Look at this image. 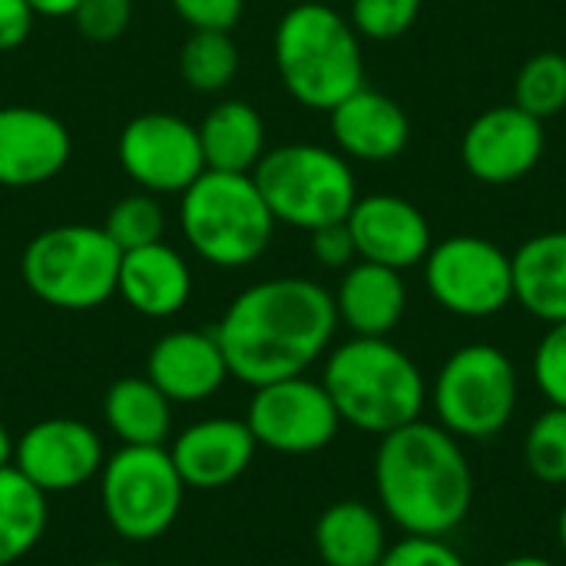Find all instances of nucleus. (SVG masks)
Returning <instances> with one entry per match:
<instances>
[{
	"instance_id": "f257e3e1",
	"label": "nucleus",
	"mask_w": 566,
	"mask_h": 566,
	"mask_svg": "<svg viewBox=\"0 0 566 566\" xmlns=\"http://www.w3.org/2000/svg\"><path fill=\"white\" fill-rule=\"evenodd\" d=\"M335 332L332 292L298 275L249 285L212 328L229 375L249 388L305 375L328 352Z\"/></svg>"
},
{
	"instance_id": "f03ea898",
	"label": "nucleus",
	"mask_w": 566,
	"mask_h": 566,
	"mask_svg": "<svg viewBox=\"0 0 566 566\" xmlns=\"http://www.w3.org/2000/svg\"><path fill=\"white\" fill-rule=\"evenodd\" d=\"M378 511L408 537L454 534L474 504V474L464 444L438 421H411L378 441Z\"/></svg>"
},
{
	"instance_id": "7ed1b4c3",
	"label": "nucleus",
	"mask_w": 566,
	"mask_h": 566,
	"mask_svg": "<svg viewBox=\"0 0 566 566\" xmlns=\"http://www.w3.org/2000/svg\"><path fill=\"white\" fill-rule=\"evenodd\" d=\"M322 385L342 418L365 434H391L424 415L428 381L418 361L388 338H358L332 348Z\"/></svg>"
},
{
	"instance_id": "20e7f679",
	"label": "nucleus",
	"mask_w": 566,
	"mask_h": 566,
	"mask_svg": "<svg viewBox=\"0 0 566 566\" xmlns=\"http://www.w3.org/2000/svg\"><path fill=\"white\" fill-rule=\"evenodd\" d=\"M275 70L285 93L305 109L332 113L345 96L365 86L361 36L352 20L318 3H295L275 27Z\"/></svg>"
},
{
	"instance_id": "39448f33",
	"label": "nucleus",
	"mask_w": 566,
	"mask_h": 566,
	"mask_svg": "<svg viewBox=\"0 0 566 566\" xmlns=\"http://www.w3.org/2000/svg\"><path fill=\"white\" fill-rule=\"evenodd\" d=\"M179 226L202 262L216 269H242L269 249L279 222L255 189L252 172L206 169L182 192Z\"/></svg>"
},
{
	"instance_id": "423d86ee",
	"label": "nucleus",
	"mask_w": 566,
	"mask_h": 566,
	"mask_svg": "<svg viewBox=\"0 0 566 566\" xmlns=\"http://www.w3.org/2000/svg\"><path fill=\"white\" fill-rule=\"evenodd\" d=\"M252 182L272 219L302 232L348 219L358 202L352 163L338 149L318 143H285L265 149L252 169Z\"/></svg>"
},
{
	"instance_id": "0eeeda50",
	"label": "nucleus",
	"mask_w": 566,
	"mask_h": 566,
	"mask_svg": "<svg viewBox=\"0 0 566 566\" xmlns=\"http://www.w3.org/2000/svg\"><path fill=\"white\" fill-rule=\"evenodd\" d=\"M123 252L103 226H53L33 235L20 259L27 289L63 312H90L116 295Z\"/></svg>"
},
{
	"instance_id": "6e6552de",
	"label": "nucleus",
	"mask_w": 566,
	"mask_h": 566,
	"mask_svg": "<svg viewBox=\"0 0 566 566\" xmlns=\"http://www.w3.org/2000/svg\"><path fill=\"white\" fill-rule=\"evenodd\" d=\"M517 401V368L507 352L488 342H474L451 352L431 388L438 424L458 441L497 438L511 424Z\"/></svg>"
},
{
	"instance_id": "1a4fd4ad",
	"label": "nucleus",
	"mask_w": 566,
	"mask_h": 566,
	"mask_svg": "<svg viewBox=\"0 0 566 566\" xmlns=\"http://www.w3.org/2000/svg\"><path fill=\"white\" fill-rule=\"evenodd\" d=\"M186 484L169 448H119L99 468V504L109 527L133 544L159 541L179 517Z\"/></svg>"
},
{
	"instance_id": "9d476101",
	"label": "nucleus",
	"mask_w": 566,
	"mask_h": 566,
	"mask_svg": "<svg viewBox=\"0 0 566 566\" xmlns=\"http://www.w3.org/2000/svg\"><path fill=\"white\" fill-rule=\"evenodd\" d=\"M421 265L428 295L458 318H491L514 302L511 255L484 235H448Z\"/></svg>"
},
{
	"instance_id": "9b49d317",
	"label": "nucleus",
	"mask_w": 566,
	"mask_h": 566,
	"mask_svg": "<svg viewBox=\"0 0 566 566\" xmlns=\"http://www.w3.org/2000/svg\"><path fill=\"white\" fill-rule=\"evenodd\" d=\"M116 159L123 172L153 196H182L206 172L199 126L176 113L133 116L116 139Z\"/></svg>"
},
{
	"instance_id": "f8f14e48",
	"label": "nucleus",
	"mask_w": 566,
	"mask_h": 566,
	"mask_svg": "<svg viewBox=\"0 0 566 566\" xmlns=\"http://www.w3.org/2000/svg\"><path fill=\"white\" fill-rule=\"evenodd\" d=\"M252 391L245 424L259 448L275 454H315L338 438L342 418L322 381L295 375Z\"/></svg>"
},
{
	"instance_id": "ddd939ff",
	"label": "nucleus",
	"mask_w": 566,
	"mask_h": 566,
	"mask_svg": "<svg viewBox=\"0 0 566 566\" xmlns=\"http://www.w3.org/2000/svg\"><path fill=\"white\" fill-rule=\"evenodd\" d=\"M547 149L544 123L517 103L484 109L461 139L464 169L484 186H507L531 176Z\"/></svg>"
},
{
	"instance_id": "4468645a",
	"label": "nucleus",
	"mask_w": 566,
	"mask_h": 566,
	"mask_svg": "<svg viewBox=\"0 0 566 566\" xmlns=\"http://www.w3.org/2000/svg\"><path fill=\"white\" fill-rule=\"evenodd\" d=\"M99 434L73 418H46L13 441V468L46 497L93 481L103 468Z\"/></svg>"
},
{
	"instance_id": "2eb2a0df",
	"label": "nucleus",
	"mask_w": 566,
	"mask_h": 566,
	"mask_svg": "<svg viewBox=\"0 0 566 566\" xmlns=\"http://www.w3.org/2000/svg\"><path fill=\"white\" fill-rule=\"evenodd\" d=\"M345 222L355 239L358 259L388 265L395 272L421 265L434 245L424 212L415 202L391 192L358 196Z\"/></svg>"
},
{
	"instance_id": "dca6fc26",
	"label": "nucleus",
	"mask_w": 566,
	"mask_h": 566,
	"mask_svg": "<svg viewBox=\"0 0 566 566\" xmlns=\"http://www.w3.org/2000/svg\"><path fill=\"white\" fill-rule=\"evenodd\" d=\"M70 153V129L53 113L40 106H0V186H43L66 169Z\"/></svg>"
},
{
	"instance_id": "f3484780",
	"label": "nucleus",
	"mask_w": 566,
	"mask_h": 566,
	"mask_svg": "<svg viewBox=\"0 0 566 566\" xmlns=\"http://www.w3.org/2000/svg\"><path fill=\"white\" fill-rule=\"evenodd\" d=\"M255 438L245 421L239 418H206L189 424L169 448V458L186 488L196 491H219L239 481L252 458Z\"/></svg>"
},
{
	"instance_id": "a211bd4d",
	"label": "nucleus",
	"mask_w": 566,
	"mask_h": 566,
	"mask_svg": "<svg viewBox=\"0 0 566 566\" xmlns=\"http://www.w3.org/2000/svg\"><path fill=\"white\" fill-rule=\"evenodd\" d=\"M335 149L352 163H391L411 143V119L405 106L378 90H355L332 113Z\"/></svg>"
},
{
	"instance_id": "6ab92c4d",
	"label": "nucleus",
	"mask_w": 566,
	"mask_h": 566,
	"mask_svg": "<svg viewBox=\"0 0 566 566\" xmlns=\"http://www.w3.org/2000/svg\"><path fill=\"white\" fill-rule=\"evenodd\" d=\"M146 378L169 398L179 405H196L212 398L226 378H229V365L226 355L209 332L202 328H182V332H169L163 335L146 358Z\"/></svg>"
},
{
	"instance_id": "aec40b11",
	"label": "nucleus",
	"mask_w": 566,
	"mask_h": 566,
	"mask_svg": "<svg viewBox=\"0 0 566 566\" xmlns=\"http://www.w3.org/2000/svg\"><path fill=\"white\" fill-rule=\"evenodd\" d=\"M332 298L338 325L358 338H388L408 312V285L401 272L361 259L345 269Z\"/></svg>"
},
{
	"instance_id": "412c9836",
	"label": "nucleus",
	"mask_w": 566,
	"mask_h": 566,
	"mask_svg": "<svg viewBox=\"0 0 566 566\" xmlns=\"http://www.w3.org/2000/svg\"><path fill=\"white\" fill-rule=\"evenodd\" d=\"M116 295L146 318H169L192 295V269L166 242L123 252Z\"/></svg>"
},
{
	"instance_id": "4be33fe9",
	"label": "nucleus",
	"mask_w": 566,
	"mask_h": 566,
	"mask_svg": "<svg viewBox=\"0 0 566 566\" xmlns=\"http://www.w3.org/2000/svg\"><path fill=\"white\" fill-rule=\"evenodd\" d=\"M514 302L547 322H566V229L527 239L514 255Z\"/></svg>"
},
{
	"instance_id": "5701e85b",
	"label": "nucleus",
	"mask_w": 566,
	"mask_h": 566,
	"mask_svg": "<svg viewBox=\"0 0 566 566\" xmlns=\"http://www.w3.org/2000/svg\"><path fill=\"white\" fill-rule=\"evenodd\" d=\"M388 547L385 514L365 501H338L315 521V551L325 566H378Z\"/></svg>"
},
{
	"instance_id": "b1692460",
	"label": "nucleus",
	"mask_w": 566,
	"mask_h": 566,
	"mask_svg": "<svg viewBox=\"0 0 566 566\" xmlns=\"http://www.w3.org/2000/svg\"><path fill=\"white\" fill-rule=\"evenodd\" d=\"M199 143L206 169L252 172L265 156V119L245 99H222L202 116Z\"/></svg>"
},
{
	"instance_id": "393cba45",
	"label": "nucleus",
	"mask_w": 566,
	"mask_h": 566,
	"mask_svg": "<svg viewBox=\"0 0 566 566\" xmlns=\"http://www.w3.org/2000/svg\"><path fill=\"white\" fill-rule=\"evenodd\" d=\"M103 418L126 448H163L172 428V401L146 378L129 375L109 385Z\"/></svg>"
},
{
	"instance_id": "a878e982",
	"label": "nucleus",
	"mask_w": 566,
	"mask_h": 566,
	"mask_svg": "<svg viewBox=\"0 0 566 566\" xmlns=\"http://www.w3.org/2000/svg\"><path fill=\"white\" fill-rule=\"evenodd\" d=\"M46 514V494L13 464L0 468V566H13L40 544Z\"/></svg>"
},
{
	"instance_id": "bb28decb",
	"label": "nucleus",
	"mask_w": 566,
	"mask_h": 566,
	"mask_svg": "<svg viewBox=\"0 0 566 566\" xmlns=\"http://www.w3.org/2000/svg\"><path fill=\"white\" fill-rule=\"evenodd\" d=\"M239 73V46L229 30H192L179 46V76L196 93H222Z\"/></svg>"
},
{
	"instance_id": "cd10ccee",
	"label": "nucleus",
	"mask_w": 566,
	"mask_h": 566,
	"mask_svg": "<svg viewBox=\"0 0 566 566\" xmlns=\"http://www.w3.org/2000/svg\"><path fill=\"white\" fill-rule=\"evenodd\" d=\"M514 103L537 116L541 123L566 109V53L541 50L534 53L514 80Z\"/></svg>"
},
{
	"instance_id": "c85d7f7f",
	"label": "nucleus",
	"mask_w": 566,
	"mask_h": 566,
	"mask_svg": "<svg viewBox=\"0 0 566 566\" xmlns=\"http://www.w3.org/2000/svg\"><path fill=\"white\" fill-rule=\"evenodd\" d=\"M103 232L116 242L119 252H133V249L163 242L166 209H163L159 196H153V192H143V189L129 192L106 212Z\"/></svg>"
},
{
	"instance_id": "c756f323",
	"label": "nucleus",
	"mask_w": 566,
	"mask_h": 566,
	"mask_svg": "<svg viewBox=\"0 0 566 566\" xmlns=\"http://www.w3.org/2000/svg\"><path fill=\"white\" fill-rule=\"evenodd\" d=\"M527 471L541 484H566V408H547L524 438Z\"/></svg>"
},
{
	"instance_id": "7c9ffc66",
	"label": "nucleus",
	"mask_w": 566,
	"mask_h": 566,
	"mask_svg": "<svg viewBox=\"0 0 566 566\" xmlns=\"http://www.w3.org/2000/svg\"><path fill=\"white\" fill-rule=\"evenodd\" d=\"M421 3L424 0H352L348 20L358 36L385 43L405 36L418 23Z\"/></svg>"
},
{
	"instance_id": "2f4dec72",
	"label": "nucleus",
	"mask_w": 566,
	"mask_h": 566,
	"mask_svg": "<svg viewBox=\"0 0 566 566\" xmlns=\"http://www.w3.org/2000/svg\"><path fill=\"white\" fill-rule=\"evenodd\" d=\"M531 375L551 408H566V322L547 325L544 338L534 348Z\"/></svg>"
},
{
	"instance_id": "473e14b6",
	"label": "nucleus",
	"mask_w": 566,
	"mask_h": 566,
	"mask_svg": "<svg viewBox=\"0 0 566 566\" xmlns=\"http://www.w3.org/2000/svg\"><path fill=\"white\" fill-rule=\"evenodd\" d=\"M70 20L80 36L93 43H109L126 33L133 20V0H80Z\"/></svg>"
},
{
	"instance_id": "72a5a7b5",
	"label": "nucleus",
	"mask_w": 566,
	"mask_h": 566,
	"mask_svg": "<svg viewBox=\"0 0 566 566\" xmlns=\"http://www.w3.org/2000/svg\"><path fill=\"white\" fill-rule=\"evenodd\" d=\"M378 566H468L444 537H401L391 544Z\"/></svg>"
},
{
	"instance_id": "f704fd0d",
	"label": "nucleus",
	"mask_w": 566,
	"mask_h": 566,
	"mask_svg": "<svg viewBox=\"0 0 566 566\" xmlns=\"http://www.w3.org/2000/svg\"><path fill=\"white\" fill-rule=\"evenodd\" d=\"M176 17L192 30H229L239 27L245 0H169Z\"/></svg>"
},
{
	"instance_id": "c9c22d12",
	"label": "nucleus",
	"mask_w": 566,
	"mask_h": 566,
	"mask_svg": "<svg viewBox=\"0 0 566 566\" xmlns=\"http://www.w3.org/2000/svg\"><path fill=\"white\" fill-rule=\"evenodd\" d=\"M312 235V255L318 265L325 269H348L358 262V252H355V239L348 232V222H328V226H318L308 232Z\"/></svg>"
},
{
	"instance_id": "e433bc0d",
	"label": "nucleus",
	"mask_w": 566,
	"mask_h": 566,
	"mask_svg": "<svg viewBox=\"0 0 566 566\" xmlns=\"http://www.w3.org/2000/svg\"><path fill=\"white\" fill-rule=\"evenodd\" d=\"M33 20H36V13L30 10L27 0H0V53L27 43Z\"/></svg>"
},
{
	"instance_id": "4c0bfd02",
	"label": "nucleus",
	"mask_w": 566,
	"mask_h": 566,
	"mask_svg": "<svg viewBox=\"0 0 566 566\" xmlns=\"http://www.w3.org/2000/svg\"><path fill=\"white\" fill-rule=\"evenodd\" d=\"M36 17H73L80 0H27Z\"/></svg>"
},
{
	"instance_id": "58836bf2",
	"label": "nucleus",
	"mask_w": 566,
	"mask_h": 566,
	"mask_svg": "<svg viewBox=\"0 0 566 566\" xmlns=\"http://www.w3.org/2000/svg\"><path fill=\"white\" fill-rule=\"evenodd\" d=\"M7 464H13V438L0 421V468H7Z\"/></svg>"
},
{
	"instance_id": "ea45409f",
	"label": "nucleus",
	"mask_w": 566,
	"mask_h": 566,
	"mask_svg": "<svg viewBox=\"0 0 566 566\" xmlns=\"http://www.w3.org/2000/svg\"><path fill=\"white\" fill-rule=\"evenodd\" d=\"M497 566H557L554 560H547V557H534V554H524V557H511V560H504V564Z\"/></svg>"
},
{
	"instance_id": "a19ab883",
	"label": "nucleus",
	"mask_w": 566,
	"mask_h": 566,
	"mask_svg": "<svg viewBox=\"0 0 566 566\" xmlns=\"http://www.w3.org/2000/svg\"><path fill=\"white\" fill-rule=\"evenodd\" d=\"M557 541H560V547H564L566 554V504L564 511H560V517H557Z\"/></svg>"
},
{
	"instance_id": "79ce46f5",
	"label": "nucleus",
	"mask_w": 566,
	"mask_h": 566,
	"mask_svg": "<svg viewBox=\"0 0 566 566\" xmlns=\"http://www.w3.org/2000/svg\"><path fill=\"white\" fill-rule=\"evenodd\" d=\"M90 566H126V564H113V560H103V564H90Z\"/></svg>"
},
{
	"instance_id": "37998d69",
	"label": "nucleus",
	"mask_w": 566,
	"mask_h": 566,
	"mask_svg": "<svg viewBox=\"0 0 566 566\" xmlns=\"http://www.w3.org/2000/svg\"><path fill=\"white\" fill-rule=\"evenodd\" d=\"M298 3H318V0H298Z\"/></svg>"
}]
</instances>
